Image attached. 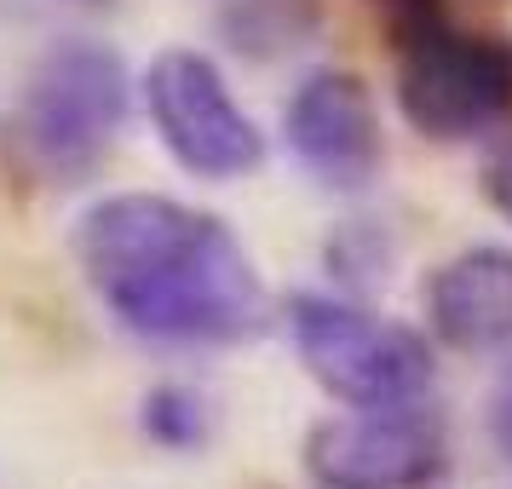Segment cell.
Instances as JSON below:
<instances>
[{
  "mask_svg": "<svg viewBox=\"0 0 512 489\" xmlns=\"http://www.w3.org/2000/svg\"><path fill=\"white\" fill-rule=\"evenodd\" d=\"M75 265L127 334L156 346H242L271 294L242 236L208 208L156 190L104 196L75 219Z\"/></svg>",
  "mask_w": 512,
  "mask_h": 489,
  "instance_id": "cell-1",
  "label": "cell"
},
{
  "mask_svg": "<svg viewBox=\"0 0 512 489\" xmlns=\"http://www.w3.org/2000/svg\"><path fill=\"white\" fill-rule=\"evenodd\" d=\"M133 110V75L98 35L52 41L24 75L18 110L6 116V144L24 179L47 190L87 185L110 162Z\"/></svg>",
  "mask_w": 512,
  "mask_h": 489,
  "instance_id": "cell-2",
  "label": "cell"
},
{
  "mask_svg": "<svg viewBox=\"0 0 512 489\" xmlns=\"http://www.w3.org/2000/svg\"><path fill=\"white\" fill-rule=\"evenodd\" d=\"M397 110L432 144H472L512 127V35L466 29L443 0L392 12Z\"/></svg>",
  "mask_w": 512,
  "mask_h": 489,
  "instance_id": "cell-3",
  "label": "cell"
},
{
  "mask_svg": "<svg viewBox=\"0 0 512 489\" xmlns=\"http://www.w3.org/2000/svg\"><path fill=\"white\" fill-rule=\"evenodd\" d=\"M288 340L305 374L346 409L426 397L432 386V346L409 323H392L346 294H294Z\"/></svg>",
  "mask_w": 512,
  "mask_h": 489,
  "instance_id": "cell-4",
  "label": "cell"
},
{
  "mask_svg": "<svg viewBox=\"0 0 512 489\" xmlns=\"http://www.w3.org/2000/svg\"><path fill=\"white\" fill-rule=\"evenodd\" d=\"M144 116L156 139L190 179L208 185H236L265 167V133L231 93L225 70L196 47H167L150 58L139 81Z\"/></svg>",
  "mask_w": 512,
  "mask_h": 489,
  "instance_id": "cell-5",
  "label": "cell"
},
{
  "mask_svg": "<svg viewBox=\"0 0 512 489\" xmlns=\"http://www.w3.org/2000/svg\"><path fill=\"white\" fill-rule=\"evenodd\" d=\"M300 461L311 489H438L449 478L455 443L438 403L403 397L317 420Z\"/></svg>",
  "mask_w": 512,
  "mask_h": 489,
  "instance_id": "cell-6",
  "label": "cell"
},
{
  "mask_svg": "<svg viewBox=\"0 0 512 489\" xmlns=\"http://www.w3.org/2000/svg\"><path fill=\"white\" fill-rule=\"evenodd\" d=\"M282 139H288V156L334 196L374 190L380 167H386L380 104H374L369 81L351 70L305 75L282 110Z\"/></svg>",
  "mask_w": 512,
  "mask_h": 489,
  "instance_id": "cell-7",
  "label": "cell"
},
{
  "mask_svg": "<svg viewBox=\"0 0 512 489\" xmlns=\"http://www.w3.org/2000/svg\"><path fill=\"white\" fill-rule=\"evenodd\" d=\"M426 323L449 351H512V248L478 242L426 277Z\"/></svg>",
  "mask_w": 512,
  "mask_h": 489,
  "instance_id": "cell-8",
  "label": "cell"
},
{
  "mask_svg": "<svg viewBox=\"0 0 512 489\" xmlns=\"http://www.w3.org/2000/svg\"><path fill=\"white\" fill-rule=\"evenodd\" d=\"M219 35L254 64H277L323 35V6L317 0H219Z\"/></svg>",
  "mask_w": 512,
  "mask_h": 489,
  "instance_id": "cell-9",
  "label": "cell"
},
{
  "mask_svg": "<svg viewBox=\"0 0 512 489\" xmlns=\"http://www.w3.org/2000/svg\"><path fill=\"white\" fill-rule=\"evenodd\" d=\"M139 432L167 455H202L219 432L213 397L202 386H185V380H162L139 397Z\"/></svg>",
  "mask_w": 512,
  "mask_h": 489,
  "instance_id": "cell-10",
  "label": "cell"
},
{
  "mask_svg": "<svg viewBox=\"0 0 512 489\" xmlns=\"http://www.w3.org/2000/svg\"><path fill=\"white\" fill-rule=\"evenodd\" d=\"M323 265L346 294H369V288H380V282L392 277L397 242H392V231L374 225V219H346V225H334V236L323 242Z\"/></svg>",
  "mask_w": 512,
  "mask_h": 489,
  "instance_id": "cell-11",
  "label": "cell"
},
{
  "mask_svg": "<svg viewBox=\"0 0 512 489\" xmlns=\"http://www.w3.org/2000/svg\"><path fill=\"white\" fill-rule=\"evenodd\" d=\"M484 432H489V449L512 466V363L501 369V380L489 386V409H484Z\"/></svg>",
  "mask_w": 512,
  "mask_h": 489,
  "instance_id": "cell-12",
  "label": "cell"
},
{
  "mask_svg": "<svg viewBox=\"0 0 512 489\" xmlns=\"http://www.w3.org/2000/svg\"><path fill=\"white\" fill-rule=\"evenodd\" d=\"M484 202L512 225V144L489 156V167H484Z\"/></svg>",
  "mask_w": 512,
  "mask_h": 489,
  "instance_id": "cell-13",
  "label": "cell"
},
{
  "mask_svg": "<svg viewBox=\"0 0 512 489\" xmlns=\"http://www.w3.org/2000/svg\"><path fill=\"white\" fill-rule=\"evenodd\" d=\"M380 6H386V12H403V6H415V0H380Z\"/></svg>",
  "mask_w": 512,
  "mask_h": 489,
  "instance_id": "cell-14",
  "label": "cell"
}]
</instances>
